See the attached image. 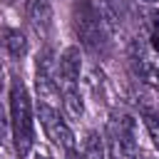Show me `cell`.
<instances>
[{
  "mask_svg": "<svg viewBox=\"0 0 159 159\" xmlns=\"http://www.w3.org/2000/svg\"><path fill=\"white\" fill-rule=\"evenodd\" d=\"M109 139L114 149L122 154V159H137L139 147H137V129H134V117L127 112H112L109 117Z\"/></svg>",
  "mask_w": 159,
  "mask_h": 159,
  "instance_id": "cell-5",
  "label": "cell"
},
{
  "mask_svg": "<svg viewBox=\"0 0 159 159\" xmlns=\"http://www.w3.org/2000/svg\"><path fill=\"white\" fill-rule=\"evenodd\" d=\"M20 7H22L25 17L30 20V25L35 30L45 32L50 27V20H52V5H50V0H27Z\"/></svg>",
  "mask_w": 159,
  "mask_h": 159,
  "instance_id": "cell-7",
  "label": "cell"
},
{
  "mask_svg": "<svg viewBox=\"0 0 159 159\" xmlns=\"http://www.w3.org/2000/svg\"><path fill=\"white\" fill-rule=\"evenodd\" d=\"M32 159H52V157H47V154H42V152H35V157Z\"/></svg>",
  "mask_w": 159,
  "mask_h": 159,
  "instance_id": "cell-15",
  "label": "cell"
},
{
  "mask_svg": "<svg viewBox=\"0 0 159 159\" xmlns=\"http://www.w3.org/2000/svg\"><path fill=\"white\" fill-rule=\"evenodd\" d=\"M142 117H144V127H147V132H149V137H152L154 147L159 149V117H157L154 112H149V109H144V112H142Z\"/></svg>",
  "mask_w": 159,
  "mask_h": 159,
  "instance_id": "cell-11",
  "label": "cell"
},
{
  "mask_svg": "<svg viewBox=\"0 0 159 159\" xmlns=\"http://www.w3.org/2000/svg\"><path fill=\"white\" fill-rule=\"evenodd\" d=\"M7 134H10V117L5 114V109L0 104V144L7 142Z\"/></svg>",
  "mask_w": 159,
  "mask_h": 159,
  "instance_id": "cell-12",
  "label": "cell"
},
{
  "mask_svg": "<svg viewBox=\"0 0 159 159\" xmlns=\"http://www.w3.org/2000/svg\"><path fill=\"white\" fill-rule=\"evenodd\" d=\"M2 87H5V70H2V65H0V92H2Z\"/></svg>",
  "mask_w": 159,
  "mask_h": 159,
  "instance_id": "cell-14",
  "label": "cell"
},
{
  "mask_svg": "<svg viewBox=\"0 0 159 159\" xmlns=\"http://www.w3.org/2000/svg\"><path fill=\"white\" fill-rule=\"evenodd\" d=\"M2 47H5V52L10 57L22 60L27 55V37H25V32L17 30V27H5L2 30Z\"/></svg>",
  "mask_w": 159,
  "mask_h": 159,
  "instance_id": "cell-8",
  "label": "cell"
},
{
  "mask_svg": "<svg viewBox=\"0 0 159 159\" xmlns=\"http://www.w3.org/2000/svg\"><path fill=\"white\" fill-rule=\"evenodd\" d=\"M60 104H62V112H65V117L67 119H82V114H84V102H82V94H80V89L77 92H65V94H60Z\"/></svg>",
  "mask_w": 159,
  "mask_h": 159,
  "instance_id": "cell-9",
  "label": "cell"
},
{
  "mask_svg": "<svg viewBox=\"0 0 159 159\" xmlns=\"http://www.w3.org/2000/svg\"><path fill=\"white\" fill-rule=\"evenodd\" d=\"M80 154H82V159H104V154H107L104 152V139L97 132H89Z\"/></svg>",
  "mask_w": 159,
  "mask_h": 159,
  "instance_id": "cell-10",
  "label": "cell"
},
{
  "mask_svg": "<svg viewBox=\"0 0 159 159\" xmlns=\"http://www.w3.org/2000/svg\"><path fill=\"white\" fill-rule=\"evenodd\" d=\"M35 89L42 104L57 107L60 109V87H57V60L55 55L45 47L42 52H37V62H35Z\"/></svg>",
  "mask_w": 159,
  "mask_h": 159,
  "instance_id": "cell-3",
  "label": "cell"
},
{
  "mask_svg": "<svg viewBox=\"0 0 159 159\" xmlns=\"http://www.w3.org/2000/svg\"><path fill=\"white\" fill-rule=\"evenodd\" d=\"M142 2H159V0H142Z\"/></svg>",
  "mask_w": 159,
  "mask_h": 159,
  "instance_id": "cell-16",
  "label": "cell"
},
{
  "mask_svg": "<svg viewBox=\"0 0 159 159\" xmlns=\"http://www.w3.org/2000/svg\"><path fill=\"white\" fill-rule=\"evenodd\" d=\"M37 119H40L47 139H50L55 147H60L62 152L75 149V134H72L70 124L65 122V114H60L57 107H50V104H42V102H40V107H37Z\"/></svg>",
  "mask_w": 159,
  "mask_h": 159,
  "instance_id": "cell-4",
  "label": "cell"
},
{
  "mask_svg": "<svg viewBox=\"0 0 159 159\" xmlns=\"http://www.w3.org/2000/svg\"><path fill=\"white\" fill-rule=\"evenodd\" d=\"M10 134L15 154L22 159L35 142V122H32V102L25 82L12 75L10 77Z\"/></svg>",
  "mask_w": 159,
  "mask_h": 159,
  "instance_id": "cell-1",
  "label": "cell"
},
{
  "mask_svg": "<svg viewBox=\"0 0 159 159\" xmlns=\"http://www.w3.org/2000/svg\"><path fill=\"white\" fill-rule=\"evenodd\" d=\"M67 154V159H82V154L77 152V149H70V152H65Z\"/></svg>",
  "mask_w": 159,
  "mask_h": 159,
  "instance_id": "cell-13",
  "label": "cell"
},
{
  "mask_svg": "<svg viewBox=\"0 0 159 159\" xmlns=\"http://www.w3.org/2000/svg\"><path fill=\"white\" fill-rule=\"evenodd\" d=\"M72 30L80 45L89 52H102L112 37V30L102 20L94 0H75L72 5Z\"/></svg>",
  "mask_w": 159,
  "mask_h": 159,
  "instance_id": "cell-2",
  "label": "cell"
},
{
  "mask_svg": "<svg viewBox=\"0 0 159 159\" xmlns=\"http://www.w3.org/2000/svg\"><path fill=\"white\" fill-rule=\"evenodd\" d=\"M80 72H82V52L77 45H70L57 57V87L60 94L80 89Z\"/></svg>",
  "mask_w": 159,
  "mask_h": 159,
  "instance_id": "cell-6",
  "label": "cell"
}]
</instances>
